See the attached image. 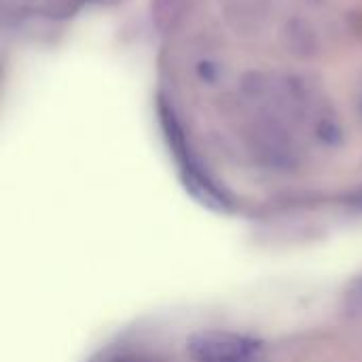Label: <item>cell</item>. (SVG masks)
<instances>
[{
	"mask_svg": "<svg viewBox=\"0 0 362 362\" xmlns=\"http://www.w3.org/2000/svg\"><path fill=\"white\" fill-rule=\"evenodd\" d=\"M161 121H163V127H165V134H168L170 144L176 148V155H178L180 161H182L185 180H187V185L191 187V191H193L195 195H199L202 202H206V204H210V206H214V208H223V206H225L223 193H221V191L212 185V180L197 168V163H193V159H191V155H189V151H187V146H185V138H182V134H180V127H178L174 115H172L165 106H161Z\"/></svg>",
	"mask_w": 362,
	"mask_h": 362,
	"instance_id": "2",
	"label": "cell"
},
{
	"mask_svg": "<svg viewBox=\"0 0 362 362\" xmlns=\"http://www.w3.org/2000/svg\"><path fill=\"white\" fill-rule=\"evenodd\" d=\"M361 291H362V284H361ZM361 295H362V293H361Z\"/></svg>",
	"mask_w": 362,
	"mask_h": 362,
	"instance_id": "6",
	"label": "cell"
},
{
	"mask_svg": "<svg viewBox=\"0 0 362 362\" xmlns=\"http://www.w3.org/2000/svg\"><path fill=\"white\" fill-rule=\"evenodd\" d=\"M117 362H140V361H117Z\"/></svg>",
	"mask_w": 362,
	"mask_h": 362,
	"instance_id": "5",
	"label": "cell"
},
{
	"mask_svg": "<svg viewBox=\"0 0 362 362\" xmlns=\"http://www.w3.org/2000/svg\"><path fill=\"white\" fill-rule=\"evenodd\" d=\"M180 13V0H155V21L161 30L172 25Z\"/></svg>",
	"mask_w": 362,
	"mask_h": 362,
	"instance_id": "4",
	"label": "cell"
},
{
	"mask_svg": "<svg viewBox=\"0 0 362 362\" xmlns=\"http://www.w3.org/2000/svg\"><path fill=\"white\" fill-rule=\"evenodd\" d=\"M286 36H288L291 51H295L299 55H312L316 51V36H314V32L310 30L308 23L293 21L286 28Z\"/></svg>",
	"mask_w": 362,
	"mask_h": 362,
	"instance_id": "3",
	"label": "cell"
},
{
	"mask_svg": "<svg viewBox=\"0 0 362 362\" xmlns=\"http://www.w3.org/2000/svg\"><path fill=\"white\" fill-rule=\"evenodd\" d=\"M187 348L195 362H263L259 341L227 331L197 333Z\"/></svg>",
	"mask_w": 362,
	"mask_h": 362,
	"instance_id": "1",
	"label": "cell"
}]
</instances>
